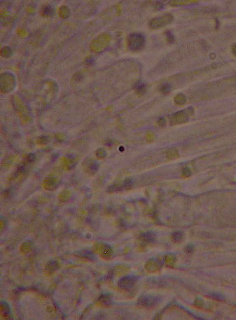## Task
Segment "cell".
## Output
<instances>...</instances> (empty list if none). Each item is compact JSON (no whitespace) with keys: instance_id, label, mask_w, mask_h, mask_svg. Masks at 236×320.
Returning <instances> with one entry per match:
<instances>
[{"instance_id":"6da1fadb","label":"cell","mask_w":236,"mask_h":320,"mask_svg":"<svg viewBox=\"0 0 236 320\" xmlns=\"http://www.w3.org/2000/svg\"><path fill=\"white\" fill-rule=\"evenodd\" d=\"M127 46L132 51H138L143 48L145 44V38L142 34L134 33L130 35L127 37Z\"/></svg>"},{"instance_id":"7a4b0ae2","label":"cell","mask_w":236,"mask_h":320,"mask_svg":"<svg viewBox=\"0 0 236 320\" xmlns=\"http://www.w3.org/2000/svg\"><path fill=\"white\" fill-rule=\"evenodd\" d=\"M174 20V16L170 14H166L163 16L156 17L150 23V27L152 29H159L169 25Z\"/></svg>"},{"instance_id":"3957f363","label":"cell","mask_w":236,"mask_h":320,"mask_svg":"<svg viewBox=\"0 0 236 320\" xmlns=\"http://www.w3.org/2000/svg\"><path fill=\"white\" fill-rule=\"evenodd\" d=\"M160 298L157 296L152 295H142L138 299V302L142 306L147 307H151L155 306L158 302L159 301Z\"/></svg>"},{"instance_id":"277c9868","label":"cell","mask_w":236,"mask_h":320,"mask_svg":"<svg viewBox=\"0 0 236 320\" xmlns=\"http://www.w3.org/2000/svg\"><path fill=\"white\" fill-rule=\"evenodd\" d=\"M136 280H137V279H136L135 276L123 277V278L120 279V280L119 281L118 286L120 288L127 290L131 289L134 286Z\"/></svg>"},{"instance_id":"5b68a950","label":"cell","mask_w":236,"mask_h":320,"mask_svg":"<svg viewBox=\"0 0 236 320\" xmlns=\"http://www.w3.org/2000/svg\"><path fill=\"white\" fill-rule=\"evenodd\" d=\"M187 114L184 111H179L174 114L171 117V122L173 123H183L188 121Z\"/></svg>"},{"instance_id":"8992f818","label":"cell","mask_w":236,"mask_h":320,"mask_svg":"<svg viewBox=\"0 0 236 320\" xmlns=\"http://www.w3.org/2000/svg\"><path fill=\"white\" fill-rule=\"evenodd\" d=\"M132 185V181L130 179H127L125 180L122 185H120V186H111L109 187V189L111 190V192H116V191H120V190L127 189V188L130 187Z\"/></svg>"},{"instance_id":"52a82bcc","label":"cell","mask_w":236,"mask_h":320,"mask_svg":"<svg viewBox=\"0 0 236 320\" xmlns=\"http://www.w3.org/2000/svg\"><path fill=\"white\" fill-rule=\"evenodd\" d=\"M41 13L43 16L47 17H50L53 16L55 11H54L53 8L50 5H45L43 6L41 9Z\"/></svg>"},{"instance_id":"ba28073f","label":"cell","mask_w":236,"mask_h":320,"mask_svg":"<svg viewBox=\"0 0 236 320\" xmlns=\"http://www.w3.org/2000/svg\"><path fill=\"white\" fill-rule=\"evenodd\" d=\"M134 89L136 91V92L139 94H143L144 93L146 92V84L142 83L141 81L138 82L135 84L134 85Z\"/></svg>"},{"instance_id":"9c48e42d","label":"cell","mask_w":236,"mask_h":320,"mask_svg":"<svg viewBox=\"0 0 236 320\" xmlns=\"http://www.w3.org/2000/svg\"><path fill=\"white\" fill-rule=\"evenodd\" d=\"M174 101H175V103L176 104H177V105H182V104H185L186 101V96L183 94H177V96L175 97Z\"/></svg>"},{"instance_id":"30bf717a","label":"cell","mask_w":236,"mask_h":320,"mask_svg":"<svg viewBox=\"0 0 236 320\" xmlns=\"http://www.w3.org/2000/svg\"><path fill=\"white\" fill-rule=\"evenodd\" d=\"M172 90V85L168 83L163 84V85L161 86V92L164 94H169V93H170Z\"/></svg>"},{"instance_id":"8fae6325","label":"cell","mask_w":236,"mask_h":320,"mask_svg":"<svg viewBox=\"0 0 236 320\" xmlns=\"http://www.w3.org/2000/svg\"><path fill=\"white\" fill-rule=\"evenodd\" d=\"M165 35L166 39L168 43H169V44H173V43L175 42V37L174 35V34L172 33V31H167L165 33Z\"/></svg>"},{"instance_id":"7c38bea8","label":"cell","mask_w":236,"mask_h":320,"mask_svg":"<svg viewBox=\"0 0 236 320\" xmlns=\"http://www.w3.org/2000/svg\"><path fill=\"white\" fill-rule=\"evenodd\" d=\"M142 237H143V238L145 240L148 241L149 242H151L152 241H154L155 240V235L154 233L152 232L145 233H144L143 235H142Z\"/></svg>"},{"instance_id":"4fadbf2b","label":"cell","mask_w":236,"mask_h":320,"mask_svg":"<svg viewBox=\"0 0 236 320\" xmlns=\"http://www.w3.org/2000/svg\"><path fill=\"white\" fill-rule=\"evenodd\" d=\"M183 235L182 233L179 232H174L172 234V240H174L175 242H178L181 241L182 239Z\"/></svg>"},{"instance_id":"5bb4252c","label":"cell","mask_w":236,"mask_h":320,"mask_svg":"<svg viewBox=\"0 0 236 320\" xmlns=\"http://www.w3.org/2000/svg\"><path fill=\"white\" fill-rule=\"evenodd\" d=\"M195 1H172L171 4L173 6H175V5H184V4H190V3H194Z\"/></svg>"},{"instance_id":"9a60e30c","label":"cell","mask_w":236,"mask_h":320,"mask_svg":"<svg viewBox=\"0 0 236 320\" xmlns=\"http://www.w3.org/2000/svg\"><path fill=\"white\" fill-rule=\"evenodd\" d=\"M177 155H178V153H177V151L176 150H175V149H171V150L167 152L168 158L171 156H172L171 159L174 158L175 156H177Z\"/></svg>"},{"instance_id":"2e32d148","label":"cell","mask_w":236,"mask_h":320,"mask_svg":"<svg viewBox=\"0 0 236 320\" xmlns=\"http://www.w3.org/2000/svg\"><path fill=\"white\" fill-rule=\"evenodd\" d=\"M94 58L92 57H88L86 60V64H88V65H91L94 63Z\"/></svg>"},{"instance_id":"e0dca14e","label":"cell","mask_w":236,"mask_h":320,"mask_svg":"<svg viewBox=\"0 0 236 320\" xmlns=\"http://www.w3.org/2000/svg\"><path fill=\"white\" fill-rule=\"evenodd\" d=\"M158 124H159L161 127H163L164 125L166 124V122H165V118H159V121H158Z\"/></svg>"},{"instance_id":"ac0fdd59","label":"cell","mask_w":236,"mask_h":320,"mask_svg":"<svg viewBox=\"0 0 236 320\" xmlns=\"http://www.w3.org/2000/svg\"><path fill=\"white\" fill-rule=\"evenodd\" d=\"M186 250L188 252H192V250H193V247H192V246H187V247H186Z\"/></svg>"},{"instance_id":"d6986e66","label":"cell","mask_w":236,"mask_h":320,"mask_svg":"<svg viewBox=\"0 0 236 320\" xmlns=\"http://www.w3.org/2000/svg\"><path fill=\"white\" fill-rule=\"evenodd\" d=\"M233 52L236 56V45L233 46Z\"/></svg>"}]
</instances>
